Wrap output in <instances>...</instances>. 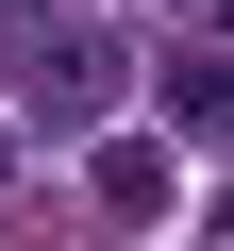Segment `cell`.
I'll list each match as a JSON object with an SVG mask.
<instances>
[{
  "mask_svg": "<svg viewBox=\"0 0 234 251\" xmlns=\"http://www.w3.org/2000/svg\"><path fill=\"white\" fill-rule=\"evenodd\" d=\"M167 117L184 134H234V50H167Z\"/></svg>",
  "mask_w": 234,
  "mask_h": 251,
  "instance_id": "6da1fadb",
  "label": "cell"
},
{
  "mask_svg": "<svg viewBox=\"0 0 234 251\" xmlns=\"http://www.w3.org/2000/svg\"><path fill=\"white\" fill-rule=\"evenodd\" d=\"M84 184H100V218H151V201H167V151H151V134H117Z\"/></svg>",
  "mask_w": 234,
  "mask_h": 251,
  "instance_id": "7a4b0ae2",
  "label": "cell"
},
{
  "mask_svg": "<svg viewBox=\"0 0 234 251\" xmlns=\"http://www.w3.org/2000/svg\"><path fill=\"white\" fill-rule=\"evenodd\" d=\"M100 84H117V50H100V34H50V100H67V117H84V100H100Z\"/></svg>",
  "mask_w": 234,
  "mask_h": 251,
  "instance_id": "3957f363",
  "label": "cell"
}]
</instances>
